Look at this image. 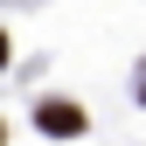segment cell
Returning a JSON list of instances; mask_svg holds the SVG:
<instances>
[{"mask_svg":"<svg viewBox=\"0 0 146 146\" xmlns=\"http://www.w3.org/2000/svg\"><path fill=\"white\" fill-rule=\"evenodd\" d=\"M0 146H7V132H0Z\"/></svg>","mask_w":146,"mask_h":146,"instance_id":"obj_3","label":"cell"},{"mask_svg":"<svg viewBox=\"0 0 146 146\" xmlns=\"http://www.w3.org/2000/svg\"><path fill=\"white\" fill-rule=\"evenodd\" d=\"M35 125H42L49 139H77L90 118H84V104H70V98H42L35 104Z\"/></svg>","mask_w":146,"mask_h":146,"instance_id":"obj_1","label":"cell"},{"mask_svg":"<svg viewBox=\"0 0 146 146\" xmlns=\"http://www.w3.org/2000/svg\"><path fill=\"white\" fill-rule=\"evenodd\" d=\"M139 104H146V77H139Z\"/></svg>","mask_w":146,"mask_h":146,"instance_id":"obj_2","label":"cell"}]
</instances>
